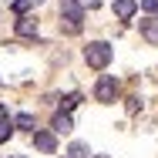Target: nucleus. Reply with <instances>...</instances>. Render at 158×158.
Masks as SVG:
<instances>
[{
	"instance_id": "nucleus-2",
	"label": "nucleus",
	"mask_w": 158,
	"mask_h": 158,
	"mask_svg": "<svg viewBox=\"0 0 158 158\" xmlns=\"http://www.w3.org/2000/svg\"><path fill=\"white\" fill-rule=\"evenodd\" d=\"M61 20H64V31H67V34H81V20H84V14H81V7H77V3L64 0Z\"/></svg>"
},
{
	"instance_id": "nucleus-16",
	"label": "nucleus",
	"mask_w": 158,
	"mask_h": 158,
	"mask_svg": "<svg viewBox=\"0 0 158 158\" xmlns=\"http://www.w3.org/2000/svg\"><path fill=\"white\" fill-rule=\"evenodd\" d=\"M27 3H31V7H37V3H44V0H27Z\"/></svg>"
},
{
	"instance_id": "nucleus-18",
	"label": "nucleus",
	"mask_w": 158,
	"mask_h": 158,
	"mask_svg": "<svg viewBox=\"0 0 158 158\" xmlns=\"http://www.w3.org/2000/svg\"><path fill=\"white\" fill-rule=\"evenodd\" d=\"M71 3H77V0H71Z\"/></svg>"
},
{
	"instance_id": "nucleus-12",
	"label": "nucleus",
	"mask_w": 158,
	"mask_h": 158,
	"mask_svg": "<svg viewBox=\"0 0 158 158\" xmlns=\"http://www.w3.org/2000/svg\"><path fill=\"white\" fill-rule=\"evenodd\" d=\"M10 135H14V121L7 118V121H0V141H7Z\"/></svg>"
},
{
	"instance_id": "nucleus-11",
	"label": "nucleus",
	"mask_w": 158,
	"mask_h": 158,
	"mask_svg": "<svg viewBox=\"0 0 158 158\" xmlns=\"http://www.w3.org/2000/svg\"><path fill=\"white\" fill-rule=\"evenodd\" d=\"M77 101H81V94H67V98H64V101H61V111H64V114H67L71 108H77Z\"/></svg>"
},
{
	"instance_id": "nucleus-14",
	"label": "nucleus",
	"mask_w": 158,
	"mask_h": 158,
	"mask_svg": "<svg viewBox=\"0 0 158 158\" xmlns=\"http://www.w3.org/2000/svg\"><path fill=\"white\" fill-rule=\"evenodd\" d=\"M14 10H17V14H27L31 3H27V0H14Z\"/></svg>"
},
{
	"instance_id": "nucleus-15",
	"label": "nucleus",
	"mask_w": 158,
	"mask_h": 158,
	"mask_svg": "<svg viewBox=\"0 0 158 158\" xmlns=\"http://www.w3.org/2000/svg\"><path fill=\"white\" fill-rule=\"evenodd\" d=\"M0 121H7V108L3 104H0Z\"/></svg>"
},
{
	"instance_id": "nucleus-8",
	"label": "nucleus",
	"mask_w": 158,
	"mask_h": 158,
	"mask_svg": "<svg viewBox=\"0 0 158 158\" xmlns=\"http://www.w3.org/2000/svg\"><path fill=\"white\" fill-rule=\"evenodd\" d=\"M17 34L20 37H37V20L34 17H20L17 20Z\"/></svg>"
},
{
	"instance_id": "nucleus-10",
	"label": "nucleus",
	"mask_w": 158,
	"mask_h": 158,
	"mask_svg": "<svg viewBox=\"0 0 158 158\" xmlns=\"http://www.w3.org/2000/svg\"><path fill=\"white\" fill-rule=\"evenodd\" d=\"M67 155H71V158H88L91 152H88V145H84V141H74V145L67 148Z\"/></svg>"
},
{
	"instance_id": "nucleus-9",
	"label": "nucleus",
	"mask_w": 158,
	"mask_h": 158,
	"mask_svg": "<svg viewBox=\"0 0 158 158\" xmlns=\"http://www.w3.org/2000/svg\"><path fill=\"white\" fill-rule=\"evenodd\" d=\"M14 128H24V131H34V114H27V111H24V114H17V118H14Z\"/></svg>"
},
{
	"instance_id": "nucleus-17",
	"label": "nucleus",
	"mask_w": 158,
	"mask_h": 158,
	"mask_svg": "<svg viewBox=\"0 0 158 158\" xmlns=\"http://www.w3.org/2000/svg\"><path fill=\"white\" fill-rule=\"evenodd\" d=\"M91 158H111V155H91Z\"/></svg>"
},
{
	"instance_id": "nucleus-7",
	"label": "nucleus",
	"mask_w": 158,
	"mask_h": 158,
	"mask_svg": "<svg viewBox=\"0 0 158 158\" xmlns=\"http://www.w3.org/2000/svg\"><path fill=\"white\" fill-rule=\"evenodd\" d=\"M141 34H145V40L158 44V14H152L148 20H141Z\"/></svg>"
},
{
	"instance_id": "nucleus-13",
	"label": "nucleus",
	"mask_w": 158,
	"mask_h": 158,
	"mask_svg": "<svg viewBox=\"0 0 158 158\" xmlns=\"http://www.w3.org/2000/svg\"><path fill=\"white\" fill-rule=\"evenodd\" d=\"M141 10L145 14H158V0H141Z\"/></svg>"
},
{
	"instance_id": "nucleus-6",
	"label": "nucleus",
	"mask_w": 158,
	"mask_h": 158,
	"mask_svg": "<svg viewBox=\"0 0 158 158\" xmlns=\"http://www.w3.org/2000/svg\"><path fill=\"white\" fill-rule=\"evenodd\" d=\"M135 10H138V0H114V14H118L121 20H131Z\"/></svg>"
},
{
	"instance_id": "nucleus-3",
	"label": "nucleus",
	"mask_w": 158,
	"mask_h": 158,
	"mask_svg": "<svg viewBox=\"0 0 158 158\" xmlns=\"http://www.w3.org/2000/svg\"><path fill=\"white\" fill-rule=\"evenodd\" d=\"M94 98H98V101H104V104H111V101L118 98V81H114L111 74H104V77L94 84Z\"/></svg>"
},
{
	"instance_id": "nucleus-5",
	"label": "nucleus",
	"mask_w": 158,
	"mask_h": 158,
	"mask_svg": "<svg viewBox=\"0 0 158 158\" xmlns=\"http://www.w3.org/2000/svg\"><path fill=\"white\" fill-rule=\"evenodd\" d=\"M51 131H54V135H71V131H74V121H71V114H54V125H51Z\"/></svg>"
},
{
	"instance_id": "nucleus-4",
	"label": "nucleus",
	"mask_w": 158,
	"mask_h": 158,
	"mask_svg": "<svg viewBox=\"0 0 158 158\" xmlns=\"http://www.w3.org/2000/svg\"><path fill=\"white\" fill-rule=\"evenodd\" d=\"M34 148H40V152H54L57 148V138H54V131H34Z\"/></svg>"
},
{
	"instance_id": "nucleus-1",
	"label": "nucleus",
	"mask_w": 158,
	"mask_h": 158,
	"mask_svg": "<svg viewBox=\"0 0 158 158\" xmlns=\"http://www.w3.org/2000/svg\"><path fill=\"white\" fill-rule=\"evenodd\" d=\"M84 61H88V67H94V71H104V67L111 64V44L91 40V44L84 47Z\"/></svg>"
}]
</instances>
